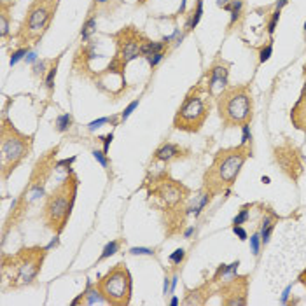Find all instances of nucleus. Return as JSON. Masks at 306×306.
<instances>
[{
    "mask_svg": "<svg viewBox=\"0 0 306 306\" xmlns=\"http://www.w3.org/2000/svg\"><path fill=\"white\" fill-rule=\"evenodd\" d=\"M241 130H243V137H241V144H248V140L252 138V135H250V126L248 124H243L241 126Z\"/></svg>",
    "mask_w": 306,
    "mask_h": 306,
    "instance_id": "obj_37",
    "label": "nucleus"
},
{
    "mask_svg": "<svg viewBox=\"0 0 306 306\" xmlns=\"http://www.w3.org/2000/svg\"><path fill=\"white\" fill-rule=\"evenodd\" d=\"M170 304H172V306H177V304H179V299H177V297H172V301H170Z\"/></svg>",
    "mask_w": 306,
    "mask_h": 306,
    "instance_id": "obj_44",
    "label": "nucleus"
},
{
    "mask_svg": "<svg viewBox=\"0 0 306 306\" xmlns=\"http://www.w3.org/2000/svg\"><path fill=\"white\" fill-rule=\"evenodd\" d=\"M189 151L184 147H180L179 144H173V142H165L161 144L158 149L154 151V156H152V161H161V163H170L173 161H179V159H184L187 158Z\"/></svg>",
    "mask_w": 306,
    "mask_h": 306,
    "instance_id": "obj_14",
    "label": "nucleus"
},
{
    "mask_svg": "<svg viewBox=\"0 0 306 306\" xmlns=\"http://www.w3.org/2000/svg\"><path fill=\"white\" fill-rule=\"evenodd\" d=\"M138 103H140V98H138V100H133V102H131L130 105H128L126 109L123 110V114H121V121H126L128 117L131 116V112H133V110L138 107Z\"/></svg>",
    "mask_w": 306,
    "mask_h": 306,
    "instance_id": "obj_32",
    "label": "nucleus"
},
{
    "mask_svg": "<svg viewBox=\"0 0 306 306\" xmlns=\"http://www.w3.org/2000/svg\"><path fill=\"white\" fill-rule=\"evenodd\" d=\"M77 189H79V179L74 172H69V175L44 200L41 219L44 226L58 236L65 231L72 217V210L77 200Z\"/></svg>",
    "mask_w": 306,
    "mask_h": 306,
    "instance_id": "obj_2",
    "label": "nucleus"
},
{
    "mask_svg": "<svg viewBox=\"0 0 306 306\" xmlns=\"http://www.w3.org/2000/svg\"><path fill=\"white\" fill-rule=\"evenodd\" d=\"M144 2H147V0H140V4H144Z\"/></svg>",
    "mask_w": 306,
    "mask_h": 306,
    "instance_id": "obj_46",
    "label": "nucleus"
},
{
    "mask_svg": "<svg viewBox=\"0 0 306 306\" xmlns=\"http://www.w3.org/2000/svg\"><path fill=\"white\" fill-rule=\"evenodd\" d=\"M184 259H186V250H184V248H177V250L168 257V261L172 262L173 266H180L184 262Z\"/></svg>",
    "mask_w": 306,
    "mask_h": 306,
    "instance_id": "obj_28",
    "label": "nucleus"
},
{
    "mask_svg": "<svg viewBox=\"0 0 306 306\" xmlns=\"http://www.w3.org/2000/svg\"><path fill=\"white\" fill-rule=\"evenodd\" d=\"M60 0H32L18 30L20 44H37L51 25Z\"/></svg>",
    "mask_w": 306,
    "mask_h": 306,
    "instance_id": "obj_7",
    "label": "nucleus"
},
{
    "mask_svg": "<svg viewBox=\"0 0 306 306\" xmlns=\"http://www.w3.org/2000/svg\"><path fill=\"white\" fill-rule=\"evenodd\" d=\"M248 278L247 276H234L226 280L220 289V301L226 306H245L247 304Z\"/></svg>",
    "mask_w": 306,
    "mask_h": 306,
    "instance_id": "obj_12",
    "label": "nucleus"
},
{
    "mask_svg": "<svg viewBox=\"0 0 306 306\" xmlns=\"http://www.w3.org/2000/svg\"><path fill=\"white\" fill-rule=\"evenodd\" d=\"M121 123V116H114V117H100V119L97 121H91L90 124H88V130H97V128H100L102 124H114V126H117V124Z\"/></svg>",
    "mask_w": 306,
    "mask_h": 306,
    "instance_id": "obj_23",
    "label": "nucleus"
},
{
    "mask_svg": "<svg viewBox=\"0 0 306 306\" xmlns=\"http://www.w3.org/2000/svg\"><path fill=\"white\" fill-rule=\"evenodd\" d=\"M32 151H34V137L20 131L9 117L4 116L0 126V172L4 182L32 154Z\"/></svg>",
    "mask_w": 306,
    "mask_h": 306,
    "instance_id": "obj_4",
    "label": "nucleus"
},
{
    "mask_svg": "<svg viewBox=\"0 0 306 306\" xmlns=\"http://www.w3.org/2000/svg\"><path fill=\"white\" fill-rule=\"evenodd\" d=\"M58 62H60V58H56V62H53L51 69L48 70V76H46V88H48L49 93L55 90V79H56V70H58Z\"/></svg>",
    "mask_w": 306,
    "mask_h": 306,
    "instance_id": "obj_24",
    "label": "nucleus"
},
{
    "mask_svg": "<svg viewBox=\"0 0 306 306\" xmlns=\"http://www.w3.org/2000/svg\"><path fill=\"white\" fill-rule=\"evenodd\" d=\"M271 55H273V42L269 41L268 44L262 46V48L259 49V63L268 62V60L271 58Z\"/></svg>",
    "mask_w": 306,
    "mask_h": 306,
    "instance_id": "obj_25",
    "label": "nucleus"
},
{
    "mask_svg": "<svg viewBox=\"0 0 306 306\" xmlns=\"http://www.w3.org/2000/svg\"><path fill=\"white\" fill-rule=\"evenodd\" d=\"M226 11H229L231 14V21H229V27H234L236 23H240L241 18H243L245 13V0H231L226 7Z\"/></svg>",
    "mask_w": 306,
    "mask_h": 306,
    "instance_id": "obj_17",
    "label": "nucleus"
},
{
    "mask_svg": "<svg viewBox=\"0 0 306 306\" xmlns=\"http://www.w3.org/2000/svg\"><path fill=\"white\" fill-rule=\"evenodd\" d=\"M91 154H93V158L100 163L103 168H109V166H110V159H109V156H107V152L98 151V149H93V151H91Z\"/></svg>",
    "mask_w": 306,
    "mask_h": 306,
    "instance_id": "obj_27",
    "label": "nucleus"
},
{
    "mask_svg": "<svg viewBox=\"0 0 306 306\" xmlns=\"http://www.w3.org/2000/svg\"><path fill=\"white\" fill-rule=\"evenodd\" d=\"M250 247H252V254L254 255H259V250H261L262 243H261V234L259 233H254L250 236Z\"/></svg>",
    "mask_w": 306,
    "mask_h": 306,
    "instance_id": "obj_30",
    "label": "nucleus"
},
{
    "mask_svg": "<svg viewBox=\"0 0 306 306\" xmlns=\"http://www.w3.org/2000/svg\"><path fill=\"white\" fill-rule=\"evenodd\" d=\"M121 247H123V240H112V241H109V243L103 247V250H102V254H100V257H98V261L97 262H102V261H105V259H109V257H112V255H116L117 252L121 250Z\"/></svg>",
    "mask_w": 306,
    "mask_h": 306,
    "instance_id": "obj_20",
    "label": "nucleus"
},
{
    "mask_svg": "<svg viewBox=\"0 0 306 306\" xmlns=\"http://www.w3.org/2000/svg\"><path fill=\"white\" fill-rule=\"evenodd\" d=\"M28 51H30V48L28 46H21L20 49H16V51L11 55V65H14V63H18L20 62L23 56H27L28 55Z\"/></svg>",
    "mask_w": 306,
    "mask_h": 306,
    "instance_id": "obj_29",
    "label": "nucleus"
},
{
    "mask_svg": "<svg viewBox=\"0 0 306 306\" xmlns=\"http://www.w3.org/2000/svg\"><path fill=\"white\" fill-rule=\"evenodd\" d=\"M112 138H114L112 133L103 135V137H100V140L103 142V152H109V145H110V142H112Z\"/></svg>",
    "mask_w": 306,
    "mask_h": 306,
    "instance_id": "obj_38",
    "label": "nucleus"
},
{
    "mask_svg": "<svg viewBox=\"0 0 306 306\" xmlns=\"http://www.w3.org/2000/svg\"><path fill=\"white\" fill-rule=\"evenodd\" d=\"M297 280H299V283H301V285H303L304 289H306V268L303 269V271H301V275L297 276Z\"/></svg>",
    "mask_w": 306,
    "mask_h": 306,
    "instance_id": "obj_39",
    "label": "nucleus"
},
{
    "mask_svg": "<svg viewBox=\"0 0 306 306\" xmlns=\"http://www.w3.org/2000/svg\"><path fill=\"white\" fill-rule=\"evenodd\" d=\"M250 219V212H248V206H243V208L238 212V215L233 219V226H241V224H245L247 220Z\"/></svg>",
    "mask_w": 306,
    "mask_h": 306,
    "instance_id": "obj_26",
    "label": "nucleus"
},
{
    "mask_svg": "<svg viewBox=\"0 0 306 306\" xmlns=\"http://www.w3.org/2000/svg\"><path fill=\"white\" fill-rule=\"evenodd\" d=\"M290 121H292V126L296 130L306 133V81H304L303 90H301L299 98H297V102L294 103L292 110H290Z\"/></svg>",
    "mask_w": 306,
    "mask_h": 306,
    "instance_id": "obj_15",
    "label": "nucleus"
},
{
    "mask_svg": "<svg viewBox=\"0 0 306 306\" xmlns=\"http://www.w3.org/2000/svg\"><path fill=\"white\" fill-rule=\"evenodd\" d=\"M114 41H116V56L124 65H128L142 56V44L147 41V37L138 28L126 27L114 35Z\"/></svg>",
    "mask_w": 306,
    "mask_h": 306,
    "instance_id": "obj_11",
    "label": "nucleus"
},
{
    "mask_svg": "<svg viewBox=\"0 0 306 306\" xmlns=\"http://www.w3.org/2000/svg\"><path fill=\"white\" fill-rule=\"evenodd\" d=\"M95 285L102 292L103 299L110 306H128L131 301V290H133V282H131V273L126 268L124 262L114 264L109 271L97 280Z\"/></svg>",
    "mask_w": 306,
    "mask_h": 306,
    "instance_id": "obj_8",
    "label": "nucleus"
},
{
    "mask_svg": "<svg viewBox=\"0 0 306 306\" xmlns=\"http://www.w3.org/2000/svg\"><path fill=\"white\" fill-rule=\"evenodd\" d=\"M212 95L206 90L205 83L200 81L186 93L180 107L173 117V128L186 133H198L205 126L212 109Z\"/></svg>",
    "mask_w": 306,
    "mask_h": 306,
    "instance_id": "obj_5",
    "label": "nucleus"
},
{
    "mask_svg": "<svg viewBox=\"0 0 306 306\" xmlns=\"http://www.w3.org/2000/svg\"><path fill=\"white\" fill-rule=\"evenodd\" d=\"M217 112L224 128L248 124L254 116V98L248 86H227L217 97Z\"/></svg>",
    "mask_w": 306,
    "mask_h": 306,
    "instance_id": "obj_6",
    "label": "nucleus"
},
{
    "mask_svg": "<svg viewBox=\"0 0 306 306\" xmlns=\"http://www.w3.org/2000/svg\"><path fill=\"white\" fill-rule=\"evenodd\" d=\"M56 245H58V236H56L55 240H53L51 243L48 245V248H49V250H51V248H53V247H56Z\"/></svg>",
    "mask_w": 306,
    "mask_h": 306,
    "instance_id": "obj_43",
    "label": "nucleus"
},
{
    "mask_svg": "<svg viewBox=\"0 0 306 306\" xmlns=\"http://www.w3.org/2000/svg\"><path fill=\"white\" fill-rule=\"evenodd\" d=\"M166 56V51H163V53H156V55H152V56H149V65H151V69H154L156 65H158L159 62H161L163 58Z\"/></svg>",
    "mask_w": 306,
    "mask_h": 306,
    "instance_id": "obj_33",
    "label": "nucleus"
},
{
    "mask_svg": "<svg viewBox=\"0 0 306 306\" xmlns=\"http://www.w3.org/2000/svg\"><path fill=\"white\" fill-rule=\"evenodd\" d=\"M276 222H278V217H276V213H273L271 210H268V212L264 213V217H262L261 231H259V234H261L262 247H266V245L269 243V238H271V233H273V229H275V224Z\"/></svg>",
    "mask_w": 306,
    "mask_h": 306,
    "instance_id": "obj_16",
    "label": "nucleus"
},
{
    "mask_svg": "<svg viewBox=\"0 0 306 306\" xmlns=\"http://www.w3.org/2000/svg\"><path fill=\"white\" fill-rule=\"evenodd\" d=\"M74 124L72 114H62L55 119V131L56 133H65L70 130V126Z\"/></svg>",
    "mask_w": 306,
    "mask_h": 306,
    "instance_id": "obj_21",
    "label": "nucleus"
},
{
    "mask_svg": "<svg viewBox=\"0 0 306 306\" xmlns=\"http://www.w3.org/2000/svg\"><path fill=\"white\" fill-rule=\"evenodd\" d=\"M49 248L32 245L21 247L16 254L2 255V278L9 289H23L35 283Z\"/></svg>",
    "mask_w": 306,
    "mask_h": 306,
    "instance_id": "obj_3",
    "label": "nucleus"
},
{
    "mask_svg": "<svg viewBox=\"0 0 306 306\" xmlns=\"http://www.w3.org/2000/svg\"><path fill=\"white\" fill-rule=\"evenodd\" d=\"M303 34H304V39H306V21H304V27H303Z\"/></svg>",
    "mask_w": 306,
    "mask_h": 306,
    "instance_id": "obj_45",
    "label": "nucleus"
},
{
    "mask_svg": "<svg viewBox=\"0 0 306 306\" xmlns=\"http://www.w3.org/2000/svg\"><path fill=\"white\" fill-rule=\"evenodd\" d=\"M287 4H289V0H276V4H275V9L282 11V7H285Z\"/></svg>",
    "mask_w": 306,
    "mask_h": 306,
    "instance_id": "obj_40",
    "label": "nucleus"
},
{
    "mask_svg": "<svg viewBox=\"0 0 306 306\" xmlns=\"http://www.w3.org/2000/svg\"><path fill=\"white\" fill-rule=\"evenodd\" d=\"M149 196L154 198L161 205L163 210L170 212V210L186 205L189 189L184 184H180L179 180L170 179L168 175H159L149 186Z\"/></svg>",
    "mask_w": 306,
    "mask_h": 306,
    "instance_id": "obj_9",
    "label": "nucleus"
},
{
    "mask_svg": "<svg viewBox=\"0 0 306 306\" xmlns=\"http://www.w3.org/2000/svg\"><path fill=\"white\" fill-rule=\"evenodd\" d=\"M201 16H203V0H196V7L191 11L189 21H187V28H196L201 20Z\"/></svg>",
    "mask_w": 306,
    "mask_h": 306,
    "instance_id": "obj_22",
    "label": "nucleus"
},
{
    "mask_svg": "<svg viewBox=\"0 0 306 306\" xmlns=\"http://www.w3.org/2000/svg\"><path fill=\"white\" fill-rule=\"evenodd\" d=\"M227 79H229V65H227L226 62L217 60V62H213L212 65H210L203 83H205L206 90L210 91V95H212L213 98H217L220 91L227 88Z\"/></svg>",
    "mask_w": 306,
    "mask_h": 306,
    "instance_id": "obj_13",
    "label": "nucleus"
},
{
    "mask_svg": "<svg viewBox=\"0 0 306 306\" xmlns=\"http://www.w3.org/2000/svg\"><path fill=\"white\" fill-rule=\"evenodd\" d=\"M233 233L236 234V236L240 238L241 241H245V240H247V238H248L247 231H245V229H243V227H241V226H233Z\"/></svg>",
    "mask_w": 306,
    "mask_h": 306,
    "instance_id": "obj_36",
    "label": "nucleus"
},
{
    "mask_svg": "<svg viewBox=\"0 0 306 306\" xmlns=\"http://www.w3.org/2000/svg\"><path fill=\"white\" fill-rule=\"evenodd\" d=\"M130 254H133V255H138V254H147V255H152L154 254V248H145V247H133V248H130Z\"/></svg>",
    "mask_w": 306,
    "mask_h": 306,
    "instance_id": "obj_34",
    "label": "nucleus"
},
{
    "mask_svg": "<svg viewBox=\"0 0 306 306\" xmlns=\"http://www.w3.org/2000/svg\"><path fill=\"white\" fill-rule=\"evenodd\" d=\"M215 2H217V6H219V7H222V9H224V7H226L227 4L231 2V0H215Z\"/></svg>",
    "mask_w": 306,
    "mask_h": 306,
    "instance_id": "obj_42",
    "label": "nucleus"
},
{
    "mask_svg": "<svg viewBox=\"0 0 306 306\" xmlns=\"http://www.w3.org/2000/svg\"><path fill=\"white\" fill-rule=\"evenodd\" d=\"M95 32H97V14L90 13V16L86 18L83 28H81V37H83L84 42H90L91 35H93Z\"/></svg>",
    "mask_w": 306,
    "mask_h": 306,
    "instance_id": "obj_19",
    "label": "nucleus"
},
{
    "mask_svg": "<svg viewBox=\"0 0 306 306\" xmlns=\"http://www.w3.org/2000/svg\"><path fill=\"white\" fill-rule=\"evenodd\" d=\"M278 20H280V11L275 9L271 13V18H269V21H268V34L269 35L275 34V28H276V23H278Z\"/></svg>",
    "mask_w": 306,
    "mask_h": 306,
    "instance_id": "obj_31",
    "label": "nucleus"
},
{
    "mask_svg": "<svg viewBox=\"0 0 306 306\" xmlns=\"http://www.w3.org/2000/svg\"><path fill=\"white\" fill-rule=\"evenodd\" d=\"M252 156L248 144H240L236 147H227L217 151L212 165L206 168L203 175V191L212 196L226 193L240 177L245 161Z\"/></svg>",
    "mask_w": 306,
    "mask_h": 306,
    "instance_id": "obj_1",
    "label": "nucleus"
},
{
    "mask_svg": "<svg viewBox=\"0 0 306 306\" xmlns=\"http://www.w3.org/2000/svg\"><path fill=\"white\" fill-rule=\"evenodd\" d=\"M34 76L41 79L46 76V62H37V65L34 67Z\"/></svg>",
    "mask_w": 306,
    "mask_h": 306,
    "instance_id": "obj_35",
    "label": "nucleus"
},
{
    "mask_svg": "<svg viewBox=\"0 0 306 306\" xmlns=\"http://www.w3.org/2000/svg\"><path fill=\"white\" fill-rule=\"evenodd\" d=\"M121 6V0H93V6H91L90 13H105L110 14Z\"/></svg>",
    "mask_w": 306,
    "mask_h": 306,
    "instance_id": "obj_18",
    "label": "nucleus"
},
{
    "mask_svg": "<svg viewBox=\"0 0 306 306\" xmlns=\"http://www.w3.org/2000/svg\"><path fill=\"white\" fill-rule=\"evenodd\" d=\"M60 147L56 145V147L49 149L48 152H46L42 158H39V161L35 163L34 166V172H32L30 175V180H28V186L25 187L23 194H21V200L27 201L28 205L32 203V201H35L37 198L42 196V193H44V187L46 184H48L49 177H51L53 170L58 168V161H56V154H58Z\"/></svg>",
    "mask_w": 306,
    "mask_h": 306,
    "instance_id": "obj_10",
    "label": "nucleus"
},
{
    "mask_svg": "<svg viewBox=\"0 0 306 306\" xmlns=\"http://www.w3.org/2000/svg\"><path fill=\"white\" fill-rule=\"evenodd\" d=\"M304 74H306V65H304Z\"/></svg>",
    "mask_w": 306,
    "mask_h": 306,
    "instance_id": "obj_47",
    "label": "nucleus"
},
{
    "mask_svg": "<svg viewBox=\"0 0 306 306\" xmlns=\"http://www.w3.org/2000/svg\"><path fill=\"white\" fill-rule=\"evenodd\" d=\"M74 159L76 158H72V159H65V161H58V166H70L74 163Z\"/></svg>",
    "mask_w": 306,
    "mask_h": 306,
    "instance_id": "obj_41",
    "label": "nucleus"
}]
</instances>
